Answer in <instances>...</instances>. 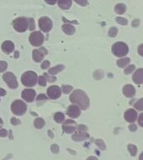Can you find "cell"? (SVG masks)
I'll use <instances>...</instances> for the list:
<instances>
[{"label": "cell", "mask_w": 143, "mask_h": 160, "mask_svg": "<svg viewBox=\"0 0 143 160\" xmlns=\"http://www.w3.org/2000/svg\"><path fill=\"white\" fill-rule=\"evenodd\" d=\"M45 2H47V3H49V4L50 5H54L56 3V2H57V0H45Z\"/></svg>", "instance_id": "45"}, {"label": "cell", "mask_w": 143, "mask_h": 160, "mask_svg": "<svg viewBox=\"0 0 143 160\" xmlns=\"http://www.w3.org/2000/svg\"><path fill=\"white\" fill-rule=\"evenodd\" d=\"M88 138H89V134L85 130L79 129V131L75 132V134L72 136V139L80 142V141H84V140L87 139Z\"/></svg>", "instance_id": "15"}, {"label": "cell", "mask_w": 143, "mask_h": 160, "mask_svg": "<svg viewBox=\"0 0 143 160\" xmlns=\"http://www.w3.org/2000/svg\"><path fill=\"white\" fill-rule=\"evenodd\" d=\"M38 80L37 74L33 71H28L25 72L22 75L21 78V82L26 87H33L36 84Z\"/></svg>", "instance_id": "2"}, {"label": "cell", "mask_w": 143, "mask_h": 160, "mask_svg": "<svg viewBox=\"0 0 143 160\" xmlns=\"http://www.w3.org/2000/svg\"><path fill=\"white\" fill-rule=\"evenodd\" d=\"M112 53L116 57L122 58L127 54L129 52V48L127 44L123 42H117L112 46Z\"/></svg>", "instance_id": "3"}, {"label": "cell", "mask_w": 143, "mask_h": 160, "mask_svg": "<svg viewBox=\"0 0 143 160\" xmlns=\"http://www.w3.org/2000/svg\"><path fill=\"white\" fill-rule=\"evenodd\" d=\"M115 21L118 22V23H120V25H127L128 21L124 18H120V17H117L115 18Z\"/></svg>", "instance_id": "32"}, {"label": "cell", "mask_w": 143, "mask_h": 160, "mask_svg": "<svg viewBox=\"0 0 143 160\" xmlns=\"http://www.w3.org/2000/svg\"><path fill=\"white\" fill-rule=\"evenodd\" d=\"M3 120L0 118V128L3 127Z\"/></svg>", "instance_id": "50"}, {"label": "cell", "mask_w": 143, "mask_h": 160, "mask_svg": "<svg viewBox=\"0 0 143 160\" xmlns=\"http://www.w3.org/2000/svg\"><path fill=\"white\" fill-rule=\"evenodd\" d=\"M77 123L71 119H67L63 124V130L66 133H73L77 129Z\"/></svg>", "instance_id": "9"}, {"label": "cell", "mask_w": 143, "mask_h": 160, "mask_svg": "<svg viewBox=\"0 0 143 160\" xmlns=\"http://www.w3.org/2000/svg\"><path fill=\"white\" fill-rule=\"evenodd\" d=\"M45 78H46V80H48V81H49V82H55V80H56V78L55 77H50V76H49V75H47V74H45Z\"/></svg>", "instance_id": "41"}, {"label": "cell", "mask_w": 143, "mask_h": 160, "mask_svg": "<svg viewBox=\"0 0 143 160\" xmlns=\"http://www.w3.org/2000/svg\"><path fill=\"white\" fill-rule=\"evenodd\" d=\"M135 65H129L128 67L125 68V71H124V72H125V74L128 75V74H130V73H131V72H134V70H135Z\"/></svg>", "instance_id": "28"}, {"label": "cell", "mask_w": 143, "mask_h": 160, "mask_svg": "<svg viewBox=\"0 0 143 160\" xmlns=\"http://www.w3.org/2000/svg\"><path fill=\"white\" fill-rule=\"evenodd\" d=\"M35 94L36 93H35L34 90L31 89V88H27L22 92V98L28 102H31L34 99Z\"/></svg>", "instance_id": "14"}, {"label": "cell", "mask_w": 143, "mask_h": 160, "mask_svg": "<svg viewBox=\"0 0 143 160\" xmlns=\"http://www.w3.org/2000/svg\"><path fill=\"white\" fill-rule=\"evenodd\" d=\"M95 144L97 145L98 147H99V148L101 150H105V142H103V140L101 139H97L96 141H95Z\"/></svg>", "instance_id": "29"}, {"label": "cell", "mask_w": 143, "mask_h": 160, "mask_svg": "<svg viewBox=\"0 0 143 160\" xmlns=\"http://www.w3.org/2000/svg\"><path fill=\"white\" fill-rule=\"evenodd\" d=\"M44 41H45V37H44L42 32L37 31V32H34L30 34L29 42L33 46L39 47V46L43 44Z\"/></svg>", "instance_id": "6"}, {"label": "cell", "mask_w": 143, "mask_h": 160, "mask_svg": "<svg viewBox=\"0 0 143 160\" xmlns=\"http://www.w3.org/2000/svg\"><path fill=\"white\" fill-rule=\"evenodd\" d=\"M46 78H45V76H40L39 78V80H38V82H39V84L40 86H42V87H45V85H46Z\"/></svg>", "instance_id": "35"}, {"label": "cell", "mask_w": 143, "mask_h": 160, "mask_svg": "<svg viewBox=\"0 0 143 160\" xmlns=\"http://www.w3.org/2000/svg\"><path fill=\"white\" fill-rule=\"evenodd\" d=\"M138 53L143 57V43L142 44H140L139 47H138Z\"/></svg>", "instance_id": "44"}, {"label": "cell", "mask_w": 143, "mask_h": 160, "mask_svg": "<svg viewBox=\"0 0 143 160\" xmlns=\"http://www.w3.org/2000/svg\"><path fill=\"white\" fill-rule=\"evenodd\" d=\"M51 150H52V152L54 153H58L59 152V147H58V145L53 144L51 146Z\"/></svg>", "instance_id": "38"}, {"label": "cell", "mask_w": 143, "mask_h": 160, "mask_svg": "<svg viewBox=\"0 0 143 160\" xmlns=\"http://www.w3.org/2000/svg\"><path fill=\"white\" fill-rule=\"evenodd\" d=\"M124 117H125V119L128 122L131 123V122H134L135 120L137 119V112L135 109L130 108V109H127L125 111Z\"/></svg>", "instance_id": "13"}, {"label": "cell", "mask_w": 143, "mask_h": 160, "mask_svg": "<svg viewBox=\"0 0 143 160\" xmlns=\"http://www.w3.org/2000/svg\"><path fill=\"white\" fill-rule=\"evenodd\" d=\"M90 158H91V159H96V158H95V157H90V158H89V159H90Z\"/></svg>", "instance_id": "51"}, {"label": "cell", "mask_w": 143, "mask_h": 160, "mask_svg": "<svg viewBox=\"0 0 143 160\" xmlns=\"http://www.w3.org/2000/svg\"><path fill=\"white\" fill-rule=\"evenodd\" d=\"M58 4L60 8L68 9L72 4V0H58Z\"/></svg>", "instance_id": "20"}, {"label": "cell", "mask_w": 143, "mask_h": 160, "mask_svg": "<svg viewBox=\"0 0 143 160\" xmlns=\"http://www.w3.org/2000/svg\"><path fill=\"white\" fill-rule=\"evenodd\" d=\"M39 26H40V28L42 30L43 32H50L53 27L52 21H51L50 18L48 17L40 18V20H39Z\"/></svg>", "instance_id": "8"}, {"label": "cell", "mask_w": 143, "mask_h": 160, "mask_svg": "<svg viewBox=\"0 0 143 160\" xmlns=\"http://www.w3.org/2000/svg\"><path fill=\"white\" fill-rule=\"evenodd\" d=\"M139 159H140V160H143V152H141V153H140V157H139Z\"/></svg>", "instance_id": "49"}, {"label": "cell", "mask_w": 143, "mask_h": 160, "mask_svg": "<svg viewBox=\"0 0 143 160\" xmlns=\"http://www.w3.org/2000/svg\"><path fill=\"white\" fill-rule=\"evenodd\" d=\"M48 96L51 98V99H57L60 97L61 95V89L59 86L54 85V86H50L47 90Z\"/></svg>", "instance_id": "10"}, {"label": "cell", "mask_w": 143, "mask_h": 160, "mask_svg": "<svg viewBox=\"0 0 143 160\" xmlns=\"http://www.w3.org/2000/svg\"><path fill=\"white\" fill-rule=\"evenodd\" d=\"M48 98L45 94H40L38 96L37 101H41V100H47Z\"/></svg>", "instance_id": "42"}, {"label": "cell", "mask_w": 143, "mask_h": 160, "mask_svg": "<svg viewBox=\"0 0 143 160\" xmlns=\"http://www.w3.org/2000/svg\"><path fill=\"white\" fill-rule=\"evenodd\" d=\"M8 135V131L6 129H0V137H6Z\"/></svg>", "instance_id": "43"}, {"label": "cell", "mask_w": 143, "mask_h": 160, "mask_svg": "<svg viewBox=\"0 0 143 160\" xmlns=\"http://www.w3.org/2000/svg\"><path fill=\"white\" fill-rule=\"evenodd\" d=\"M136 128H137V127H136L135 124L130 125V126H129V129H130V131H132V132H135V130H136Z\"/></svg>", "instance_id": "46"}, {"label": "cell", "mask_w": 143, "mask_h": 160, "mask_svg": "<svg viewBox=\"0 0 143 160\" xmlns=\"http://www.w3.org/2000/svg\"><path fill=\"white\" fill-rule=\"evenodd\" d=\"M73 87L70 86V85H63L62 86V91L64 92V93H69L70 92V91H72Z\"/></svg>", "instance_id": "31"}, {"label": "cell", "mask_w": 143, "mask_h": 160, "mask_svg": "<svg viewBox=\"0 0 143 160\" xmlns=\"http://www.w3.org/2000/svg\"><path fill=\"white\" fill-rule=\"evenodd\" d=\"M139 23H140V21H139V19H135V21L133 22L132 26L133 27H137L138 25H139Z\"/></svg>", "instance_id": "47"}, {"label": "cell", "mask_w": 143, "mask_h": 160, "mask_svg": "<svg viewBox=\"0 0 143 160\" xmlns=\"http://www.w3.org/2000/svg\"><path fill=\"white\" fill-rule=\"evenodd\" d=\"M127 148H128V151L130 152V154L132 155V156H135L136 152H137V148L133 144H129Z\"/></svg>", "instance_id": "27"}, {"label": "cell", "mask_w": 143, "mask_h": 160, "mask_svg": "<svg viewBox=\"0 0 143 160\" xmlns=\"http://www.w3.org/2000/svg\"><path fill=\"white\" fill-rule=\"evenodd\" d=\"M63 31L68 35H72L75 33V28L73 25L70 24V23H65L62 26Z\"/></svg>", "instance_id": "19"}, {"label": "cell", "mask_w": 143, "mask_h": 160, "mask_svg": "<svg viewBox=\"0 0 143 160\" xmlns=\"http://www.w3.org/2000/svg\"><path fill=\"white\" fill-rule=\"evenodd\" d=\"M6 94V91L0 88V96H4Z\"/></svg>", "instance_id": "48"}, {"label": "cell", "mask_w": 143, "mask_h": 160, "mask_svg": "<svg viewBox=\"0 0 143 160\" xmlns=\"http://www.w3.org/2000/svg\"><path fill=\"white\" fill-rule=\"evenodd\" d=\"M122 92L125 97L129 98L134 97V95L135 94V88L133 87L132 85H130V84L125 85V86H124V88H123Z\"/></svg>", "instance_id": "16"}, {"label": "cell", "mask_w": 143, "mask_h": 160, "mask_svg": "<svg viewBox=\"0 0 143 160\" xmlns=\"http://www.w3.org/2000/svg\"><path fill=\"white\" fill-rule=\"evenodd\" d=\"M50 61H48V60H45V62L42 63V65H41V68H42L43 69H46V68H48L50 67Z\"/></svg>", "instance_id": "37"}, {"label": "cell", "mask_w": 143, "mask_h": 160, "mask_svg": "<svg viewBox=\"0 0 143 160\" xmlns=\"http://www.w3.org/2000/svg\"><path fill=\"white\" fill-rule=\"evenodd\" d=\"M134 107L138 111H143V98H140V99L138 100L137 102H135Z\"/></svg>", "instance_id": "26"}, {"label": "cell", "mask_w": 143, "mask_h": 160, "mask_svg": "<svg viewBox=\"0 0 143 160\" xmlns=\"http://www.w3.org/2000/svg\"><path fill=\"white\" fill-rule=\"evenodd\" d=\"M3 78L5 81V82L7 83L8 86L10 88L14 89L18 87V81L17 78L15 77V75L11 72H5L4 74L3 75Z\"/></svg>", "instance_id": "7"}, {"label": "cell", "mask_w": 143, "mask_h": 160, "mask_svg": "<svg viewBox=\"0 0 143 160\" xmlns=\"http://www.w3.org/2000/svg\"><path fill=\"white\" fill-rule=\"evenodd\" d=\"M54 118H55V120L56 121V122L60 123V122H63L65 121V114L61 112H58L55 114Z\"/></svg>", "instance_id": "24"}, {"label": "cell", "mask_w": 143, "mask_h": 160, "mask_svg": "<svg viewBox=\"0 0 143 160\" xmlns=\"http://www.w3.org/2000/svg\"><path fill=\"white\" fill-rule=\"evenodd\" d=\"M45 120L43 119V118H36L34 121V126L36 128L38 129H40V128H42L44 126H45Z\"/></svg>", "instance_id": "25"}, {"label": "cell", "mask_w": 143, "mask_h": 160, "mask_svg": "<svg viewBox=\"0 0 143 160\" xmlns=\"http://www.w3.org/2000/svg\"><path fill=\"white\" fill-rule=\"evenodd\" d=\"M14 49V44L13 42H11V41H5V42H3L2 44V50L5 53H10L12 52Z\"/></svg>", "instance_id": "18"}, {"label": "cell", "mask_w": 143, "mask_h": 160, "mask_svg": "<svg viewBox=\"0 0 143 160\" xmlns=\"http://www.w3.org/2000/svg\"><path fill=\"white\" fill-rule=\"evenodd\" d=\"M13 26L14 28V29L19 32H24L27 30L29 27V22L26 18L20 17L17 18L13 20Z\"/></svg>", "instance_id": "5"}, {"label": "cell", "mask_w": 143, "mask_h": 160, "mask_svg": "<svg viewBox=\"0 0 143 160\" xmlns=\"http://www.w3.org/2000/svg\"><path fill=\"white\" fill-rule=\"evenodd\" d=\"M11 123L13 125H18L20 123V121L19 119H17V118H11Z\"/></svg>", "instance_id": "40"}, {"label": "cell", "mask_w": 143, "mask_h": 160, "mask_svg": "<svg viewBox=\"0 0 143 160\" xmlns=\"http://www.w3.org/2000/svg\"><path fill=\"white\" fill-rule=\"evenodd\" d=\"M67 114L70 118H76L80 115V108L76 104H73L69 106L67 109Z\"/></svg>", "instance_id": "12"}, {"label": "cell", "mask_w": 143, "mask_h": 160, "mask_svg": "<svg viewBox=\"0 0 143 160\" xmlns=\"http://www.w3.org/2000/svg\"><path fill=\"white\" fill-rule=\"evenodd\" d=\"M117 65L119 68H124L130 63V58H120V59L117 60Z\"/></svg>", "instance_id": "22"}, {"label": "cell", "mask_w": 143, "mask_h": 160, "mask_svg": "<svg viewBox=\"0 0 143 160\" xmlns=\"http://www.w3.org/2000/svg\"><path fill=\"white\" fill-rule=\"evenodd\" d=\"M28 22H29V29L33 31L35 28L34 20L33 19V18H29L28 19Z\"/></svg>", "instance_id": "33"}, {"label": "cell", "mask_w": 143, "mask_h": 160, "mask_svg": "<svg viewBox=\"0 0 143 160\" xmlns=\"http://www.w3.org/2000/svg\"><path fill=\"white\" fill-rule=\"evenodd\" d=\"M117 32H118V29L116 28L115 27L110 28V30H109V36L111 38L115 37V36L117 35Z\"/></svg>", "instance_id": "30"}, {"label": "cell", "mask_w": 143, "mask_h": 160, "mask_svg": "<svg viewBox=\"0 0 143 160\" xmlns=\"http://www.w3.org/2000/svg\"><path fill=\"white\" fill-rule=\"evenodd\" d=\"M7 68H8L7 62H4V61H0V72H4L5 70L7 69Z\"/></svg>", "instance_id": "34"}, {"label": "cell", "mask_w": 143, "mask_h": 160, "mask_svg": "<svg viewBox=\"0 0 143 160\" xmlns=\"http://www.w3.org/2000/svg\"><path fill=\"white\" fill-rule=\"evenodd\" d=\"M64 68H65V66H64V65H57V66H55V67L52 68H50V69L49 70V73L54 76V75L57 74L58 72H60V71H62Z\"/></svg>", "instance_id": "23"}, {"label": "cell", "mask_w": 143, "mask_h": 160, "mask_svg": "<svg viewBox=\"0 0 143 160\" xmlns=\"http://www.w3.org/2000/svg\"><path fill=\"white\" fill-rule=\"evenodd\" d=\"M70 102L78 105L83 110L87 109L90 106V99L86 93L82 90H75L70 95Z\"/></svg>", "instance_id": "1"}, {"label": "cell", "mask_w": 143, "mask_h": 160, "mask_svg": "<svg viewBox=\"0 0 143 160\" xmlns=\"http://www.w3.org/2000/svg\"><path fill=\"white\" fill-rule=\"evenodd\" d=\"M75 2H77L78 4L81 5L83 7H85L86 5H88L87 0H74Z\"/></svg>", "instance_id": "36"}, {"label": "cell", "mask_w": 143, "mask_h": 160, "mask_svg": "<svg viewBox=\"0 0 143 160\" xmlns=\"http://www.w3.org/2000/svg\"><path fill=\"white\" fill-rule=\"evenodd\" d=\"M11 110L15 115H24L27 111V105L21 100H15L11 105Z\"/></svg>", "instance_id": "4"}, {"label": "cell", "mask_w": 143, "mask_h": 160, "mask_svg": "<svg viewBox=\"0 0 143 160\" xmlns=\"http://www.w3.org/2000/svg\"><path fill=\"white\" fill-rule=\"evenodd\" d=\"M126 11V6L124 3H118L115 6V12L117 14H123Z\"/></svg>", "instance_id": "21"}, {"label": "cell", "mask_w": 143, "mask_h": 160, "mask_svg": "<svg viewBox=\"0 0 143 160\" xmlns=\"http://www.w3.org/2000/svg\"><path fill=\"white\" fill-rule=\"evenodd\" d=\"M48 53L47 50L45 48H40L39 49H34L33 51V58L36 62H40Z\"/></svg>", "instance_id": "11"}, {"label": "cell", "mask_w": 143, "mask_h": 160, "mask_svg": "<svg viewBox=\"0 0 143 160\" xmlns=\"http://www.w3.org/2000/svg\"><path fill=\"white\" fill-rule=\"evenodd\" d=\"M133 82L136 84H142L143 83V68H139L135 72L132 77Z\"/></svg>", "instance_id": "17"}, {"label": "cell", "mask_w": 143, "mask_h": 160, "mask_svg": "<svg viewBox=\"0 0 143 160\" xmlns=\"http://www.w3.org/2000/svg\"><path fill=\"white\" fill-rule=\"evenodd\" d=\"M138 123L140 127L143 128V113H140V115L138 118Z\"/></svg>", "instance_id": "39"}]
</instances>
